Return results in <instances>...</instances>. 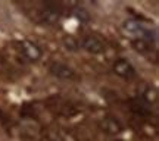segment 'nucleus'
<instances>
[{"mask_svg":"<svg viewBox=\"0 0 159 141\" xmlns=\"http://www.w3.org/2000/svg\"><path fill=\"white\" fill-rule=\"evenodd\" d=\"M99 128L105 134H109V135H116V134L122 132V125L112 116H105V118L100 119L99 121Z\"/></svg>","mask_w":159,"mask_h":141,"instance_id":"obj_5","label":"nucleus"},{"mask_svg":"<svg viewBox=\"0 0 159 141\" xmlns=\"http://www.w3.org/2000/svg\"><path fill=\"white\" fill-rule=\"evenodd\" d=\"M131 44H133V47H134L137 51H140V53H148V51H150L152 47H153V43L146 38H133L131 40Z\"/></svg>","mask_w":159,"mask_h":141,"instance_id":"obj_8","label":"nucleus"},{"mask_svg":"<svg viewBox=\"0 0 159 141\" xmlns=\"http://www.w3.org/2000/svg\"><path fill=\"white\" fill-rule=\"evenodd\" d=\"M85 51H89L91 55H100L106 50V46L102 40L96 37V35H84L83 38L80 40L78 43Z\"/></svg>","mask_w":159,"mask_h":141,"instance_id":"obj_4","label":"nucleus"},{"mask_svg":"<svg viewBox=\"0 0 159 141\" xmlns=\"http://www.w3.org/2000/svg\"><path fill=\"white\" fill-rule=\"evenodd\" d=\"M61 13H62V7L57 3H52V2H47L40 7V21L43 24H55L59 21L61 18Z\"/></svg>","mask_w":159,"mask_h":141,"instance_id":"obj_2","label":"nucleus"},{"mask_svg":"<svg viewBox=\"0 0 159 141\" xmlns=\"http://www.w3.org/2000/svg\"><path fill=\"white\" fill-rule=\"evenodd\" d=\"M49 71H50L52 75H55L61 79H72L75 78V72L72 68H69L68 65H65L62 62H53L49 66Z\"/></svg>","mask_w":159,"mask_h":141,"instance_id":"obj_6","label":"nucleus"},{"mask_svg":"<svg viewBox=\"0 0 159 141\" xmlns=\"http://www.w3.org/2000/svg\"><path fill=\"white\" fill-rule=\"evenodd\" d=\"M131 110L137 115H140V116H146L150 113V109H149L148 103L143 100V97L142 99H134L131 102Z\"/></svg>","mask_w":159,"mask_h":141,"instance_id":"obj_7","label":"nucleus"},{"mask_svg":"<svg viewBox=\"0 0 159 141\" xmlns=\"http://www.w3.org/2000/svg\"><path fill=\"white\" fill-rule=\"evenodd\" d=\"M112 69H114V72L121 77V78L124 79H133L136 78V68L133 66V63L128 60V59H124V57H118V59H115L114 65H112Z\"/></svg>","mask_w":159,"mask_h":141,"instance_id":"obj_3","label":"nucleus"},{"mask_svg":"<svg viewBox=\"0 0 159 141\" xmlns=\"http://www.w3.org/2000/svg\"><path fill=\"white\" fill-rule=\"evenodd\" d=\"M16 50L28 62H37L41 57V55H43L41 49L35 43L30 41V40H19V41H16Z\"/></svg>","mask_w":159,"mask_h":141,"instance_id":"obj_1","label":"nucleus"}]
</instances>
